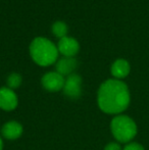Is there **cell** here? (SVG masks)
Returning a JSON list of instances; mask_svg holds the SVG:
<instances>
[{
    "mask_svg": "<svg viewBox=\"0 0 149 150\" xmlns=\"http://www.w3.org/2000/svg\"><path fill=\"white\" fill-rule=\"evenodd\" d=\"M97 103L103 112L117 115L130 104V92L127 85L119 80H107L101 84L97 94Z\"/></svg>",
    "mask_w": 149,
    "mask_h": 150,
    "instance_id": "obj_1",
    "label": "cell"
},
{
    "mask_svg": "<svg viewBox=\"0 0 149 150\" xmlns=\"http://www.w3.org/2000/svg\"><path fill=\"white\" fill-rule=\"evenodd\" d=\"M30 53L33 60L41 67H47L57 59L58 49L46 38L38 37L33 40L30 46Z\"/></svg>",
    "mask_w": 149,
    "mask_h": 150,
    "instance_id": "obj_2",
    "label": "cell"
},
{
    "mask_svg": "<svg viewBox=\"0 0 149 150\" xmlns=\"http://www.w3.org/2000/svg\"><path fill=\"white\" fill-rule=\"evenodd\" d=\"M112 133L115 139L121 143L130 142L137 134V126L127 115H117L110 122Z\"/></svg>",
    "mask_w": 149,
    "mask_h": 150,
    "instance_id": "obj_3",
    "label": "cell"
},
{
    "mask_svg": "<svg viewBox=\"0 0 149 150\" xmlns=\"http://www.w3.org/2000/svg\"><path fill=\"white\" fill-rule=\"evenodd\" d=\"M41 82L42 86L45 90L49 91V92H58L64 89L66 80H64V76L58 74L57 71H50L43 76Z\"/></svg>",
    "mask_w": 149,
    "mask_h": 150,
    "instance_id": "obj_4",
    "label": "cell"
},
{
    "mask_svg": "<svg viewBox=\"0 0 149 150\" xmlns=\"http://www.w3.org/2000/svg\"><path fill=\"white\" fill-rule=\"evenodd\" d=\"M64 93L71 99H78L82 95V79L77 74H72L64 82Z\"/></svg>",
    "mask_w": 149,
    "mask_h": 150,
    "instance_id": "obj_5",
    "label": "cell"
},
{
    "mask_svg": "<svg viewBox=\"0 0 149 150\" xmlns=\"http://www.w3.org/2000/svg\"><path fill=\"white\" fill-rule=\"evenodd\" d=\"M18 99L16 92L7 87L0 88V108L5 111H11L16 108Z\"/></svg>",
    "mask_w": 149,
    "mask_h": 150,
    "instance_id": "obj_6",
    "label": "cell"
},
{
    "mask_svg": "<svg viewBox=\"0 0 149 150\" xmlns=\"http://www.w3.org/2000/svg\"><path fill=\"white\" fill-rule=\"evenodd\" d=\"M58 50L66 57H74L79 51V43L74 38L64 37L58 42Z\"/></svg>",
    "mask_w": 149,
    "mask_h": 150,
    "instance_id": "obj_7",
    "label": "cell"
},
{
    "mask_svg": "<svg viewBox=\"0 0 149 150\" xmlns=\"http://www.w3.org/2000/svg\"><path fill=\"white\" fill-rule=\"evenodd\" d=\"M1 134L7 140H16L22 136L23 126L18 122L10 120L3 125L1 129Z\"/></svg>",
    "mask_w": 149,
    "mask_h": 150,
    "instance_id": "obj_8",
    "label": "cell"
},
{
    "mask_svg": "<svg viewBox=\"0 0 149 150\" xmlns=\"http://www.w3.org/2000/svg\"><path fill=\"white\" fill-rule=\"evenodd\" d=\"M77 67V60L74 57H64L56 63V71L61 76H70Z\"/></svg>",
    "mask_w": 149,
    "mask_h": 150,
    "instance_id": "obj_9",
    "label": "cell"
},
{
    "mask_svg": "<svg viewBox=\"0 0 149 150\" xmlns=\"http://www.w3.org/2000/svg\"><path fill=\"white\" fill-rule=\"evenodd\" d=\"M130 73V64L125 59H117L112 65V74L117 79L126 78Z\"/></svg>",
    "mask_w": 149,
    "mask_h": 150,
    "instance_id": "obj_10",
    "label": "cell"
},
{
    "mask_svg": "<svg viewBox=\"0 0 149 150\" xmlns=\"http://www.w3.org/2000/svg\"><path fill=\"white\" fill-rule=\"evenodd\" d=\"M52 32L56 37H59L60 39L66 37V34L68 32V27L64 22H56L52 26Z\"/></svg>",
    "mask_w": 149,
    "mask_h": 150,
    "instance_id": "obj_11",
    "label": "cell"
},
{
    "mask_svg": "<svg viewBox=\"0 0 149 150\" xmlns=\"http://www.w3.org/2000/svg\"><path fill=\"white\" fill-rule=\"evenodd\" d=\"M22 77L20 74L13 73L7 78V86L9 89H16L20 86L22 84Z\"/></svg>",
    "mask_w": 149,
    "mask_h": 150,
    "instance_id": "obj_12",
    "label": "cell"
},
{
    "mask_svg": "<svg viewBox=\"0 0 149 150\" xmlns=\"http://www.w3.org/2000/svg\"><path fill=\"white\" fill-rule=\"evenodd\" d=\"M124 150H144L143 146L138 143H135V142H131L129 144H127L125 146Z\"/></svg>",
    "mask_w": 149,
    "mask_h": 150,
    "instance_id": "obj_13",
    "label": "cell"
},
{
    "mask_svg": "<svg viewBox=\"0 0 149 150\" xmlns=\"http://www.w3.org/2000/svg\"><path fill=\"white\" fill-rule=\"evenodd\" d=\"M104 150H121V146H119V144H117V143H115V142H112L106 145Z\"/></svg>",
    "mask_w": 149,
    "mask_h": 150,
    "instance_id": "obj_14",
    "label": "cell"
},
{
    "mask_svg": "<svg viewBox=\"0 0 149 150\" xmlns=\"http://www.w3.org/2000/svg\"><path fill=\"white\" fill-rule=\"evenodd\" d=\"M3 149V142H2V139L1 137H0V150Z\"/></svg>",
    "mask_w": 149,
    "mask_h": 150,
    "instance_id": "obj_15",
    "label": "cell"
}]
</instances>
